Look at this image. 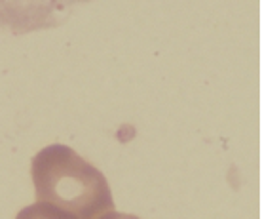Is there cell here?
<instances>
[{
  "label": "cell",
  "mask_w": 262,
  "mask_h": 219,
  "mask_svg": "<svg viewBox=\"0 0 262 219\" xmlns=\"http://www.w3.org/2000/svg\"><path fill=\"white\" fill-rule=\"evenodd\" d=\"M36 202H48L80 219H99L114 210L105 173L72 147L53 143L31 162Z\"/></svg>",
  "instance_id": "1"
},
{
  "label": "cell",
  "mask_w": 262,
  "mask_h": 219,
  "mask_svg": "<svg viewBox=\"0 0 262 219\" xmlns=\"http://www.w3.org/2000/svg\"><path fill=\"white\" fill-rule=\"evenodd\" d=\"M15 219H80L76 215H72L67 210L48 204V202H34L31 206L23 208Z\"/></svg>",
  "instance_id": "2"
},
{
  "label": "cell",
  "mask_w": 262,
  "mask_h": 219,
  "mask_svg": "<svg viewBox=\"0 0 262 219\" xmlns=\"http://www.w3.org/2000/svg\"><path fill=\"white\" fill-rule=\"evenodd\" d=\"M99 219H141V217H137V215H131V213H122V212H108V213H105L103 217H99Z\"/></svg>",
  "instance_id": "3"
}]
</instances>
